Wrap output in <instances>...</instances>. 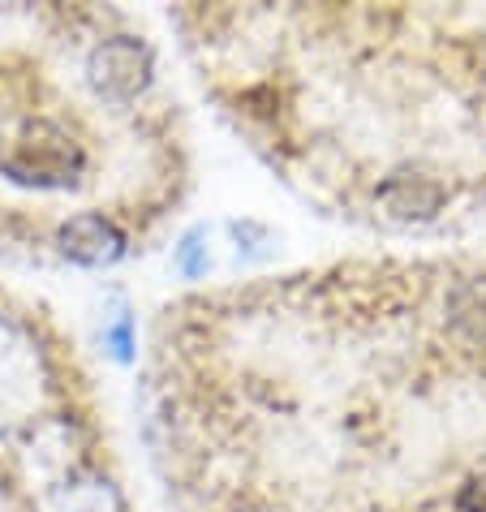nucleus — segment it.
Here are the masks:
<instances>
[{"label":"nucleus","instance_id":"7ed1b4c3","mask_svg":"<svg viewBox=\"0 0 486 512\" xmlns=\"http://www.w3.org/2000/svg\"><path fill=\"white\" fill-rule=\"evenodd\" d=\"M130 233L121 229L117 220L108 216H74L65 220L61 229H56V241H52V259L61 263H74V267H91V272H104V267L121 263L125 254H130Z\"/></svg>","mask_w":486,"mask_h":512},{"label":"nucleus","instance_id":"f257e3e1","mask_svg":"<svg viewBox=\"0 0 486 512\" xmlns=\"http://www.w3.org/2000/svg\"><path fill=\"white\" fill-rule=\"evenodd\" d=\"M155 465L177 512H486V259H349L168 302Z\"/></svg>","mask_w":486,"mask_h":512},{"label":"nucleus","instance_id":"20e7f679","mask_svg":"<svg viewBox=\"0 0 486 512\" xmlns=\"http://www.w3.org/2000/svg\"><path fill=\"white\" fill-rule=\"evenodd\" d=\"M207 267H211L207 229H190V233L181 237V246H177V272H181L185 280H203Z\"/></svg>","mask_w":486,"mask_h":512},{"label":"nucleus","instance_id":"f03ea898","mask_svg":"<svg viewBox=\"0 0 486 512\" xmlns=\"http://www.w3.org/2000/svg\"><path fill=\"white\" fill-rule=\"evenodd\" d=\"M203 91L327 216L375 233L486 220V5H190Z\"/></svg>","mask_w":486,"mask_h":512}]
</instances>
